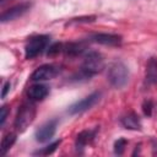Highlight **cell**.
I'll list each match as a JSON object with an SVG mask.
<instances>
[{
  "instance_id": "obj_20",
  "label": "cell",
  "mask_w": 157,
  "mask_h": 157,
  "mask_svg": "<svg viewBox=\"0 0 157 157\" xmlns=\"http://www.w3.org/2000/svg\"><path fill=\"white\" fill-rule=\"evenodd\" d=\"M7 113H9V109H7V107H6V105L1 107V112H0V125H1V126L5 124V120H6Z\"/></svg>"
},
{
  "instance_id": "obj_5",
  "label": "cell",
  "mask_w": 157,
  "mask_h": 157,
  "mask_svg": "<svg viewBox=\"0 0 157 157\" xmlns=\"http://www.w3.org/2000/svg\"><path fill=\"white\" fill-rule=\"evenodd\" d=\"M60 71H61L60 66H58L55 64H44L33 71V74L31 75V80L38 81V82L52 80V78L56 77L60 74Z\"/></svg>"
},
{
  "instance_id": "obj_18",
  "label": "cell",
  "mask_w": 157,
  "mask_h": 157,
  "mask_svg": "<svg viewBox=\"0 0 157 157\" xmlns=\"http://www.w3.org/2000/svg\"><path fill=\"white\" fill-rule=\"evenodd\" d=\"M63 47H64L63 43H54V44H52L49 47V49H48V55L53 56V55H56V54L61 53L63 52Z\"/></svg>"
},
{
  "instance_id": "obj_7",
  "label": "cell",
  "mask_w": 157,
  "mask_h": 157,
  "mask_svg": "<svg viewBox=\"0 0 157 157\" xmlns=\"http://www.w3.org/2000/svg\"><path fill=\"white\" fill-rule=\"evenodd\" d=\"M56 125H58V120L56 119L48 120L47 123L40 125L36 130V134H34L36 140L38 142H47V141H49L54 136V134L56 131Z\"/></svg>"
},
{
  "instance_id": "obj_17",
  "label": "cell",
  "mask_w": 157,
  "mask_h": 157,
  "mask_svg": "<svg viewBox=\"0 0 157 157\" xmlns=\"http://www.w3.org/2000/svg\"><path fill=\"white\" fill-rule=\"evenodd\" d=\"M126 144H128V141H126L125 139H123V137L118 139V140L115 141V144H114V152H115L117 155H123Z\"/></svg>"
},
{
  "instance_id": "obj_3",
  "label": "cell",
  "mask_w": 157,
  "mask_h": 157,
  "mask_svg": "<svg viewBox=\"0 0 157 157\" xmlns=\"http://www.w3.org/2000/svg\"><path fill=\"white\" fill-rule=\"evenodd\" d=\"M34 118H36V105L31 102L23 103L20 107V109L16 114V118H15L13 124H15L16 130L20 131V132L25 131L32 124Z\"/></svg>"
},
{
  "instance_id": "obj_10",
  "label": "cell",
  "mask_w": 157,
  "mask_h": 157,
  "mask_svg": "<svg viewBox=\"0 0 157 157\" xmlns=\"http://www.w3.org/2000/svg\"><path fill=\"white\" fill-rule=\"evenodd\" d=\"M96 132H97V129H94V130L88 129V130H83V131H81L80 134H77L76 141H75V147H76V150H77L78 152H82L83 148L93 141V139H94V136H96Z\"/></svg>"
},
{
  "instance_id": "obj_14",
  "label": "cell",
  "mask_w": 157,
  "mask_h": 157,
  "mask_svg": "<svg viewBox=\"0 0 157 157\" xmlns=\"http://www.w3.org/2000/svg\"><path fill=\"white\" fill-rule=\"evenodd\" d=\"M146 82L148 85H156L157 83V58L151 56L146 64Z\"/></svg>"
},
{
  "instance_id": "obj_9",
  "label": "cell",
  "mask_w": 157,
  "mask_h": 157,
  "mask_svg": "<svg viewBox=\"0 0 157 157\" xmlns=\"http://www.w3.org/2000/svg\"><path fill=\"white\" fill-rule=\"evenodd\" d=\"M29 9H31V2H22V4H18L16 6H12L11 9L6 10V11H4L1 13L0 21L2 23L7 22V21H12V20L22 16L23 13H26Z\"/></svg>"
},
{
  "instance_id": "obj_11",
  "label": "cell",
  "mask_w": 157,
  "mask_h": 157,
  "mask_svg": "<svg viewBox=\"0 0 157 157\" xmlns=\"http://www.w3.org/2000/svg\"><path fill=\"white\" fill-rule=\"evenodd\" d=\"M49 93V88L45 85L42 83H36L29 86V88L27 90V96L31 101L36 102V101H42L44 99Z\"/></svg>"
},
{
  "instance_id": "obj_13",
  "label": "cell",
  "mask_w": 157,
  "mask_h": 157,
  "mask_svg": "<svg viewBox=\"0 0 157 157\" xmlns=\"http://www.w3.org/2000/svg\"><path fill=\"white\" fill-rule=\"evenodd\" d=\"M121 125L125 129L129 130H141V120L139 118V115L134 112H130L128 114H125L124 117H121L120 119Z\"/></svg>"
},
{
  "instance_id": "obj_1",
  "label": "cell",
  "mask_w": 157,
  "mask_h": 157,
  "mask_svg": "<svg viewBox=\"0 0 157 157\" xmlns=\"http://www.w3.org/2000/svg\"><path fill=\"white\" fill-rule=\"evenodd\" d=\"M104 67V59L103 56L97 52H88L83 56V63L81 65L78 77L82 78H90L93 75L102 71Z\"/></svg>"
},
{
  "instance_id": "obj_21",
  "label": "cell",
  "mask_w": 157,
  "mask_h": 157,
  "mask_svg": "<svg viewBox=\"0 0 157 157\" xmlns=\"http://www.w3.org/2000/svg\"><path fill=\"white\" fill-rule=\"evenodd\" d=\"M10 82H6L5 85H4V87H2V92H1V98H5L6 97V93L10 91Z\"/></svg>"
},
{
  "instance_id": "obj_8",
  "label": "cell",
  "mask_w": 157,
  "mask_h": 157,
  "mask_svg": "<svg viewBox=\"0 0 157 157\" xmlns=\"http://www.w3.org/2000/svg\"><path fill=\"white\" fill-rule=\"evenodd\" d=\"M88 40L103 45H120L123 38L121 36L113 33H94L88 37Z\"/></svg>"
},
{
  "instance_id": "obj_2",
  "label": "cell",
  "mask_w": 157,
  "mask_h": 157,
  "mask_svg": "<svg viewBox=\"0 0 157 157\" xmlns=\"http://www.w3.org/2000/svg\"><path fill=\"white\" fill-rule=\"evenodd\" d=\"M108 81L109 83L115 87V88H123L129 80V70L126 67V65L121 61H115L113 63L109 69H108V74H107Z\"/></svg>"
},
{
  "instance_id": "obj_4",
  "label": "cell",
  "mask_w": 157,
  "mask_h": 157,
  "mask_svg": "<svg viewBox=\"0 0 157 157\" xmlns=\"http://www.w3.org/2000/svg\"><path fill=\"white\" fill-rule=\"evenodd\" d=\"M50 37L47 34H37L28 39L25 47V56L26 59H33L43 53V50L49 44Z\"/></svg>"
},
{
  "instance_id": "obj_16",
  "label": "cell",
  "mask_w": 157,
  "mask_h": 157,
  "mask_svg": "<svg viewBox=\"0 0 157 157\" xmlns=\"http://www.w3.org/2000/svg\"><path fill=\"white\" fill-rule=\"evenodd\" d=\"M60 144H61V140H56V141H54V142L49 144L48 146L43 147L42 150H38V151H36V152H34V155H42V156L52 155V153H53V152L56 150V147H58Z\"/></svg>"
},
{
  "instance_id": "obj_15",
  "label": "cell",
  "mask_w": 157,
  "mask_h": 157,
  "mask_svg": "<svg viewBox=\"0 0 157 157\" xmlns=\"http://www.w3.org/2000/svg\"><path fill=\"white\" fill-rule=\"evenodd\" d=\"M15 141H16V134H13V132H7L2 137V140H1V147H0L2 156L6 155V152L12 147V145L15 144Z\"/></svg>"
},
{
  "instance_id": "obj_12",
  "label": "cell",
  "mask_w": 157,
  "mask_h": 157,
  "mask_svg": "<svg viewBox=\"0 0 157 157\" xmlns=\"http://www.w3.org/2000/svg\"><path fill=\"white\" fill-rule=\"evenodd\" d=\"M87 47L83 42H70L64 44L63 47V52L67 55V56H78L82 55L86 52Z\"/></svg>"
},
{
  "instance_id": "obj_19",
  "label": "cell",
  "mask_w": 157,
  "mask_h": 157,
  "mask_svg": "<svg viewBox=\"0 0 157 157\" xmlns=\"http://www.w3.org/2000/svg\"><path fill=\"white\" fill-rule=\"evenodd\" d=\"M152 109H153V103H152V101L146 99V101L144 102V104H142L144 114H145L146 117H151V114H152Z\"/></svg>"
},
{
  "instance_id": "obj_6",
  "label": "cell",
  "mask_w": 157,
  "mask_h": 157,
  "mask_svg": "<svg viewBox=\"0 0 157 157\" xmlns=\"http://www.w3.org/2000/svg\"><path fill=\"white\" fill-rule=\"evenodd\" d=\"M99 97H101V92H93V93H91L90 96L82 98L81 101H77V102H75L74 104H71V105L69 107V109H67V113L71 114V115L82 113V112H85V110L92 108V107L98 102Z\"/></svg>"
}]
</instances>
